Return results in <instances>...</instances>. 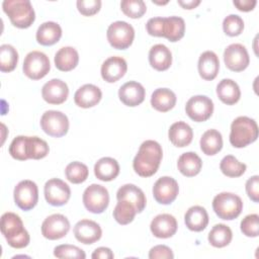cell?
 I'll list each match as a JSON object with an SVG mask.
<instances>
[{"instance_id":"43","label":"cell","mask_w":259,"mask_h":259,"mask_svg":"<svg viewBox=\"0 0 259 259\" xmlns=\"http://www.w3.org/2000/svg\"><path fill=\"white\" fill-rule=\"evenodd\" d=\"M26 144H27V137L25 136H18L13 139L9 146V154L12 158L24 161L28 159L27 152H26Z\"/></svg>"},{"instance_id":"52","label":"cell","mask_w":259,"mask_h":259,"mask_svg":"<svg viewBox=\"0 0 259 259\" xmlns=\"http://www.w3.org/2000/svg\"><path fill=\"white\" fill-rule=\"evenodd\" d=\"M200 1L199 0H190V1H182L178 0V4L181 5L184 9H193L197 5H199Z\"/></svg>"},{"instance_id":"27","label":"cell","mask_w":259,"mask_h":259,"mask_svg":"<svg viewBox=\"0 0 259 259\" xmlns=\"http://www.w3.org/2000/svg\"><path fill=\"white\" fill-rule=\"evenodd\" d=\"M184 222L190 231L200 232L204 230L208 224L207 211L200 205L191 206L185 212Z\"/></svg>"},{"instance_id":"32","label":"cell","mask_w":259,"mask_h":259,"mask_svg":"<svg viewBox=\"0 0 259 259\" xmlns=\"http://www.w3.org/2000/svg\"><path fill=\"white\" fill-rule=\"evenodd\" d=\"M178 170L186 177H193L197 175L202 167V161L194 152L183 153L177 162Z\"/></svg>"},{"instance_id":"45","label":"cell","mask_w":259,"mask_h":259,"mask_svg":"<svg viewBox=\"0 0 259 259\" xmlns=\"http://www.w3.org/2000/svg\"><path fill=\"white\" fill-rule=\"evenodd\" d=\"M241 231L247 237H257L259 234V217L256 213L246 215L241 222Z\"/></svg>"},{"instance_id":"24","label":"cell","mask_w":259,"mask_h":259,"mask_svg":"<svg viewBox=\"0 0 259 259\" xmlns=\"http://www.w3.org/2000/svg\"><path fill=\"white\" fill-rule=\"evenodd\" d=\"M150 65L157 71H165L172 64L171 51L162 44L155 45L149 52Z\"/></svg>"},{"instance_id":"31","label":"cell","mask_w":259,"mask_h":259,"mask_svg":"<svg viewBox=\"0 0 259 259\" xmlns=\"http://www.w3.org/2000/svg\"><path fill=\"white\" fill-rule=\"evenodd\" d=\"M176 104L175 93L168 88H158L151 96V105L158 111L167 112Z\"/></svg>"},{"instance_id":"8","label":"cell","mask_w":259,"mask_h":259,"mask_svg":"<svg viewBox=\"0 0 259 259\" xmlns=\"http://www.w3.org/2000/svg\"><path fill=\"white\" fill-rule=\"evenodd\" d=\"M22 69L29 79L39 80L49 73L51 69L50 60L42 52L32 51L26 55Z\"/></svg>"},{"instance_id":"20","label":"cell","mask_w":259,"mask_h":259,"mask_svg":"<svg viewBox=\"0 0 259 259\" xmlns=\"http://www.w3.org/2000/svg\"><path fill=\"white\" fill-rule=\"evenodd\" d=\"M144 86L136 81H130L124 83L118 90V97L120 101L126 106H138L145 99Z\"/></svg>"},{"instance_id":"10","label":"cell","mask_w":259,"mask_h":259,"mask_svg":"<svg viewBox=\"0 0 259 259\" xmlns=\"http://www.w3.org/2000/svg\"><path fill=\"white\" fill-rule=\"evenodd\" d=\"M13 195L14 201L19 208L30 210L38 200L37 185L31 180H22L14 187Z\"/></svg>"},{"instance_id":"15","label":"cell","mask_w":259,"mask_h":259,"mask_svg":"<svg viewBox=\"0 0 259 259\" xmlns=\"http://www.w3.org/2000/svg\"><path fill=\"white\" fill-rule=\"evenodd\" d=\"M179 192L177 181L169 176L159 178L153 186V195L157 202L161 204H170L173 202Z\"/></svg>"},{"instance_id":"22","label":"cell","mask_w":259,"mask_h":259,"mask_svg":"<svg viewBox=\"0 0 259 259\" xmlns=\"http://www.w3.org/2000/svg\"><path fill=\"white\" fill-rule=\"evenodd\" d=\"M101 90L93 84H85L81 86L74 94L75 103L82 108L95 106L101 100Z\"/></svg>"},{"instance_id":"9","label":"cell","mask_w":259,"mask_h":259,"mask_svg":"<svg viewBox=\"0 0 259 259\" xmlns=\"http://www.w3.org/2000/svg\"><path fill=\"white\" fill-rule=\"evenodd\" d=\"M40 126L47 135L54 138H61L68 133L69 119L61 111L48 110L40 117Z\"/></svg>"},{"instance_id":"34","label":"cell","mask_w":259,"mask_h":259,"mask_svg":"<svg viewBox=\"0 0 259 259\" xmlns=\"http://www.w3.org/2000/svg\"><path fill=\"white\" fill-rule=\"evenodd\" d=\"M185 32V22L184 19L178 16L165 17L164 21V34L168 40L175 42L181 39Z\"/></svg>"},{"instance_id":"42","label":"cell","mask_w":259,"mask_h":259,"mask_svg":"<svg viewBox=\"0 0 259 259\" xmlns=\"http://www.w3.org/2000/svg\"><path fill=\"white\" fill-rule=\"evenodd\" d=\"M223 29L229 36H237L244 29V21L239 15L230 14L223 21Z\"/></svg>"},{"instance_id":"46","label":"cell","mask_w":259,"mask_h":259,"mask_svg":"<svg viewBox=\"0 0 259 259\" xmlns=\"http://www.w3.org/2000/svg\"><path fill=\"white\" fill-rule=\"evenodd\" d=\"M101 7L100 0H78L77 8L78 11L84 16H92L96 14Z\"/></svg>"},{"instance_id":"25","label":"cell","mask_w":259,"mask_h":259,"mask_svg":"<svg viewBox=\"0 0 259 259\" xmlns=\"http://www.w3.org/2000/svg\"><path fill=\"white\" fill-rule=\"evenodd\" d=\"M170 142L179 148L188 146L193 138V132L189 124L184 121L174 122L168 132Z\"/></svg>"},{"instance_id":"44","label":"cell","mask_w":259,"mask_h":259,"mask_svg":"<svg viewBox=\"0 0 259 259\" xmlns=\"http://www.w3.org/2000/svg\"><path fill=\"white\" fill-rule=\"evenodd\" d=\"M54 255L57 258H76V259H84L86 257L85 252L74 245L63 244L55 247Z\"/></svg>"},{"instance_id":"2","label":"cell","mask_w":259,"mask_h":259,"mask_svg":"<svg viewBox=\"0 0 259 259\" xmlns=\"http://www.w3.org/2000/svg\"><path fill=\"white\" fill-rule=\"evenodd\" d=\"M0 229L2 235L10 247L21 249L29 244V234L23 227V223L20 217L16 213H3L1 217Z\"/></svg>"},{"instance_id":"28","label":"cell","mask_w":259,"mask_h":259,"mask_svg":"<svg viewBox=\"0 0 259 259\" xmlns=\"http://www.w3.org/2000/svg\"><path fill=\"white\" fill-rule=\"evenodd\" d=\"M94 174L101 181H111L119 174V165L115 159L103 157L95 163Z\"/></svg>"},{"instance_id":"48","label":"cell","mask_w":259,"mask_h":259,"mask_svg":"<svg viewBox=\"0 0 259 259\" xmlns=\"http://www.w3.org/2000/svg\"><path fill=\"white\" fill-rule=\"evenodd\" d=\"M150 259H172L174 258V254L172 250L165 245H157L151 248L149 252Z\"/></svg>"},{"instance_id":"4","label":"cell","mask_w":259,"mask_h":259,"mask_svg":"<svg viewBox=\"0 0 259 259\" xmlns=\"http://www.w3.org/2000/svg\"><path fill=\"white\" fill-rule=\"evenodd\" d=\"M2 8L18 28H27L34 22L35 13L29 0H4Z\"/></svg>"},{"instance_id":"19","label":"cell","mask_w":259,"mask_h":259,"mask_svg":"<svg viewBox=\"0 0 259 259\" xmlns=\"http://www.w3.org/2000/svg\"><path fill=\"white\" fill-rule=\"evenodd\" d=\"M127 70L126 62L123 58L113 56L106 59L101 65V77L108 83H113L124 76Z\"/></svg>"},{"instance_id":"36","label":"cell","mask_w":259,"mask_h":259,"mask_svg":"<svg viewBox=\"0 0 259 259\" xmlns=\"http://www.w3.org/2000/svg\"><path fill=\"white\" fill-rule=\"evenodd\" d=\"M136 207L126 200H117L113 209V218L120 225H127L132 223L136 217Z\"/></svg>"},{"instance_id":"38","label":"cell","mask_w":259,"mask_h":259,"mask_svg":"<svg viewBox=\"0 0 259 259\" xmlns=\"http://www.w3.org/2000/svg\"><path fill=\"white\" fill-rule=\"evenodd\" d=\"M246 164L239 162L234 156L227 155L220 163V169L228 177H240L246 171Z\"/></svg>"},{"instance_id":"1","label":"cell","mask_w":259,"mask_h":259,"mask_svg":"<svg viewBox=\"0 0 259 259\" xmlns=\"http://www.w3.org/2000/svg\"><path fill=\"white\" fill-rule=\"evenodd\" d=\"M162 157L163 151L160 144L153 140H147L140 146L133 161V168L138 175L150 177L157 172Z\"/></svg>"},{"instance_id":"7","label":"cell","mask_w":259,"mask_h":259,"mask_svg":"<svg viewBox=\"0 0 259 259\" xmlns=\"http://www.w3.org/2000/svg\"><path fill=\"white\" fill-rule=\"evenodd\" d=\"M82 198L84 206L92 213L103 212L109 203L108 190L104 186L95 183L84 190Z\"/></svg>"},{"instance_id":"49","label":"cell","mask_w":259,"mask_h":259,"mask_svg":"<svg viewBox=\"0 0 259 259\" xmlns=\"http://www.w3.org/2000/svg\"><path fill=\"white\" fill-rule=\"evenodd\" d=\"M246 192L251 200L254 202L259 201V176L254 175L246 182Z\"/></svg>"},{"instance_id":"26","label":"cell","mask_w":259,"mask_h":259,"mask_svg":"<svg viewBox=\"0 0 259 259\" xmlns=\"http://www.w3.org/2000/svg\"><path fill=\"white\" fill-rule=\"evenodd\" d=\"M62 28L60 24L54 21H47L40 24L36 30V40L41 46H53L60 40Z\"/></svg>"},{"instance_id":"35","label":"cell","mask_w":259,"mask_h":259,"mask_svg":"<svg viewBox=\"0 0 259 259\" xmlns=\"http://www.w3.org/2000/svg\"><path fill=\"white\" fill-rule=\"evenodd\" d=\"M233 238V233L230 227L224 224H218L212 227L208 233V242L215 248H223L228 246Z\"/></svg>"},{"instance_id":"47","label":"cell","mask_w":259,"mask_h":259,"mask_svg":"<svg viewBox=\"0 0 259 259\" xmlns=\"http://www.w3.org/2000/svg\"><path fill=\"white\" fill-rule=\"evenodd\" d=\"M164 21H165V17L150 18L146 24V29L148 33L153 36H163Z\"/></svg>"},{"instance_id":"51","label":"cell","mask_w":259,"mask_h":259,"mask_svg":"<svg viewBox=\"0 0 259 259\" xmlns=\"http://www.w3.org/2000/svg\"><path fill=\"white\" fill-rule=\"evenodd\" d=\"M91 257L93 259H112L114 257V255L109 248L99 247L94 250Z\"/></svg>"},{"instance_id":"50","label":"cell","mask_w":259,"mask_h":259,"mask_svg":"<svg viewBox=\"0 0 259 259\" xmlns=\"http://www.w3.org/2000/svg\"><path fill=\"white\" fill-rule=\"evenodd\" d=\"M234 5L240 10L244 12H248L254 9L257 4L256 0H234Z\"/></svg>"},{"instance_id":"39","label":"cell","mask_w":259,"mask_h":259,"mask_svg":"<svg viewBox=\"0 0 259 259\" xmlns=\"http://www.w3.org/2000/svg\"><path fill=\"white\" fill-rule=\"evenodd\" d=\"M50 148L46 141L38 137H27L26 152L28 159L39 160L49 154Z\"/></svg>"},{"instance_id":"29","label":"cell","mask_w":259,"mask_h":259,"mask_svg":"<svg viewBox=\"0 0 259 259\" xmlns=\"http://www.w3.org/2000/svg\"><path fill=\"white\" fill-rule=\"evenodd\" d=\"M217 94L223 103L233 105L239 101L241 97V90L234 80L223 79L217 86Z\"/></svg>"},{"instance_id":"5","label":"cell","mask_w":259,"mask_h":259,"mask_svg":"<svg viewBox=\"0 0 259 259\" xmlns=\"http://www.w3.org/2000/svg\"><path fill=\"white\" fill-rule=\"evenodd\" d=\"M212 208L220 219L232 221L238 218L242 212L243 201L237 194L221 192L213 197Z\"/></svg>"},{"instance_id":"14","label":"cell","mask_w":259,"mask_h":259,"mask_svg":"<svg viewBox=\"0 0 259 259\" xmlns=\"http://www.w3.org/2000/svg\"><path fill=\"white\" fill-rule=\"evenodd\" d=\"M224 62L228 69L234 72L244 71L250 63L247 49L241 44H232L225 49Z\"/></svg>"},{"instance_id":"21","label":"cell","mask_w":259,"mask_h":259,"mask_svg":"<svg viewBox=\"0 0 259 259\" xmlns=\"http://www.w3.org/2000/svg\"><path fill=\"white\" fill-rule=\"evenodd\" d=\"M117 200H126L131 202L137 209V212H142L146 207V196L143 190L135 184H124L118 188L116 192Z\"/></svg>"},{"instance_id":"33","label":"cell","mask_w":259,"mask_h":259,"mask_svg":"<svg viewBox=\"0 0 259 259\" xmlns=\"http://www.w3.org/2000/svg\"><path fill=\"white\" fill-rule=\"evenodd\" d=\"M223 148L222 134L217 130H207L200 138V149L203 154L213 156L218 154Z\"/></svg>"},{"instance_id":"18","label":"cell","mask_w":259,"mask_h":259,"mask_svg":"<svg viewBox=\"0 0 259 259\" xmlns=\"http://www.w3.org/2000/svg\"><path fill=\"white\" fill-rule=\"evenodd\" d=\"M178 225L176 219L169 213H161L156 215L150 225L152 234L160 239L172 237L177 231Z\"/></svg>"},{"instance_id":"23","label":"cell","mask_w":259,"mask_h":259,"mask_svg":"<svg viewBox=\"0 0 259 259\" xmlns=\"http://www.w3.org/2000/svg\"><path fill=\"white\" fill-rule=\"evenodd\" d=\"M198 73L206 81L213 80L220 70V61L215 53L211 51L203 52L198 60Z\"/></svg>"},{"instance_id":"12","label":"cell","mask_w":259,"mask_h":259,"mask_svg":"<svg viewBox=\"0 0 259 259\" xmlns=\"http://www.w3.org/2000/svg\"><path fill=\"white\" fill-rule=\"evenodd\" d=\"M44 192L47 202L54 206L66 204L71 196V189L69 185L59 178H52L48 180L45 184Z\"/></svg>"},{"instance_id":"16","label":"cell","mask_w":259,"mask_h":259,"mask_svg":"<svg viewBox=\"0 0 259 259\" xmlns=\"http://www.w3.org/2000/svg\"><path fill=\"white\" fill-rule=\"evenodd\" d=\"M74 236L77 241L85 245H90L101 238L102 230L94 221L81 220L74 227Z\"/></svg>"},{"instance_id":"30","label":"cell","mask_w":259,"mask_h":259,"mask_svg":"<svg viewBox=\"0 0 259 259\" xmlns=\"http://www.w3.org/2000/svg\"><path fill=\"white\" fill-rule=\"evenodd\" d=\"M54 61L57 69L63 72H69L78 65L79 54L72 47H64L56 53Z\"/></svg>"},{"instance_id":"40","label":"cell","mask_w":259,"mask_h":259,"mask_svg":"<svg viewBox=\"0 0 259 259\" xmlns=\"http://www.w3.org/2000/svg\"><path fill=\"white\" fill-rule=\"evenodd\" d=\"M65 174L70 182L74 184H79L87 179L89 170L85 164L78 161H74L67 165L65 169Z\"/></svg>"},{"instance_id":"13","label":"cell","mask_w":259,"mask_h":259,"mask_svg":"<svg viewBox=\"0 0 259 259\" xmlns=\"http://www.w3.org/2000/svg\"><path fill=\"white\" fill-rule=\"evenodd\" d=\"M70 230L69 220L61 213H54L45 219L41 224V234L46 239L59 240Z\"/></svg>"},{"instance_id":"6","label":"cell","mask_w":259,"mask_h":259,"mask_svg":"<svg viewBox=\"0 0 259 259\" xmlns=\"http://www.w3.org/2000/svg\"><path fill=\"white\" fill-rule=\"evenodd\" d=\"M107 40L110 46L116 50H125L134 41L135 29L125 21L112 22L106 32Z\"/></svg>"},{"instance_id":"41","label":"cell","mask_w":259,"mask_h":259,"mask_svg":"<svg viewBox=\"0 0 259 259\" xmlns=\"http://www.w3.org/2000/svg\"><path fill=\"white\" fill-rule=\"evenodd\" d=\"M120 8L131 18H140L147 11L146 3L143 0H123L120 2Z\"/></svg>"},{"instance_id":"3","label":"cell","mask_w":259,"mask_h":259,"mask_svg":"<svg viewBox=\"0 0 259 259\" xmlns=\"http://www.w3.org/2000/svg\"><path fill=\"white\" fill-rule=\"evenodd\" d=\"M258 138V125L248 116H239L231 124L230 143L235 148H244Z\"/></svg>"},{"instance_id":"17","label":"cell","mask_w":259,"mask_h":259,"mask_svg":"<svg viewBox=\"0 0 259 259\" xmlns=\"http://www.w3.org/2000/svg\"><path fill=\"white\" fill-rule=\"evenodd\" d=\"M69 95L68 85L60 79H52L41 89L44 100L50 104H61L66 101Z\"/></svg>"},{"instance_id":"11","label":"cell","mask_w":259,"mask_h":259,"mask_svg":"<svg viewBox=\"0 0 259 259\" xmlns=\"http://www.w3.org/2000/svg\"><path fill=\"white\" fill-rule=\"evenodd\" d=\"M186 114L196 122L207 120L213 112V102L205 95L192 96L185 105Z\"/></svg>"},{"instance_id":"37","label":"cell","mask_w":259,"mask_h":259,"mask_svg":"<svg viewBox=\"0 0 259 259\" xmlns=\"http://www.w3.org/2000/svg\"><path fill=\"white\" fill-rule=\"evenodd\" d=\"M18 62V53L11 45H2L0 47V70L1 72L13 71Z\"/></svg>"}]
</instances>
